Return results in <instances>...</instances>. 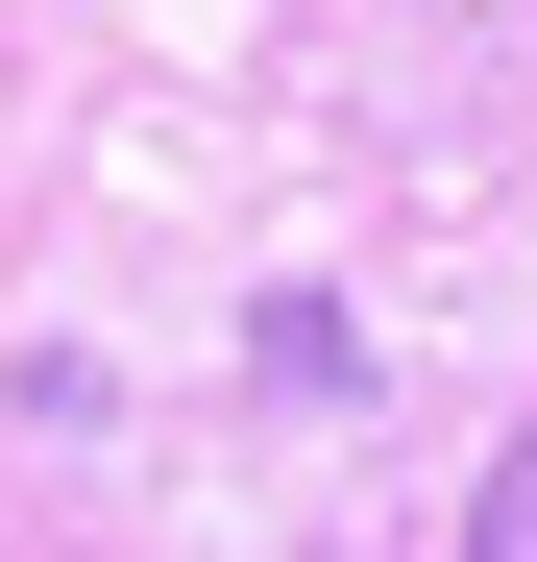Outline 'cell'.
I'll list each match as a JSON object with an SVG mask.
<instances>
[{
	"label": "cell",
	"mask_w": 537,
	"mask_h": 562,
	"mask_svg": "<svg viewBox=\"0 0 537 562\" xmlns=\"http://www.w3.org/2000/svg\"><path fill=\"white\" fill-rule=\"evenodd\" d=\"M465 562H537V416H513V464L465 490Z\"/></svg>",
	"instance_id": "cell-1"
}]
</instances>
